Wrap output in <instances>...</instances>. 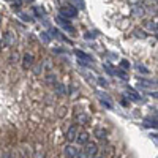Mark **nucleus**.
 Wrapping results in <instances>:
<instances>
[{
  "label": "nucleus",
  "instance_id": "f257e3e1",
  "mask_svg": "<svg viewBox=\"0 0 158 158\" xmlns=\"http://www.w3.org/2000/svg\"><path fill=\"white\" fill-rule=\"evenodd\" d=\"M82 152L85 153L87 158H94L95 155H98V146H97L95 142H85Z\"/></svg>",
  "mask_w": 158,
  "mask_h": 158
},
{
  "label": "nucleus",
  "instance_id": "f03ea898",
  "mask_svg": "<svg viewBox=\"0 0 158 158\" xmlns=\"http://www.w3.org/2000/svg\"><path fill=\"white\" fill-rule=\"evenodd\" d=\"M77 152H79V149L76 146H73V144H68V146L63 149V155L67 156V158H76Z\"/></svg>",
  "mask_w": 158,
  "mask_h": 158
},
{
  "label": "nucleus",
  "instance_id": "7ed1b4c3",
  "mask_svg": "<svg viewBox=\"0 0 158 158\" xmlns=\"http://www.w3.org/2000/svg\"><path fill=\"white\" fill-rule=\"evenodd\" d=\"M74 142H77L79 146H84L85 142H89V133H87V131H77Z\"/></svg>",
  "mask_w": 158,
  "mask_h": 158
},
{
  "label": "nucleus",
  "instance_id": "20e7f679",
  "mask_svg": "<svg viewBox=\"0 0 158 158\" xmlns=\"http://www.w3.org/2000/svg\"><path fill=\"white\" fill-rule=\"evenodd\" d=\"M76 135H77V127L76 125H73V127H70L68 128V131H67V141L68 142H74V139H76Z\"/></svg>",
  "mask_w": 158,
  "mask_h": 158
},
{
  "label": "nucleus",
  "instance_id": "39448f33",
  "mask_svg": "<svg viewBox=\"0 0 158 158\" xmlns=\"http://www.w3.org/2000/svg\"><path fill=\"white\" fill-rule=\"evenodd\" d=\"M74 120L77 122V123H81V125H85L87 123V120H89V117L82 112V111H74Z\"/></svg>",
  "mask_w": 158,
  "mask_h": 158
},
{
  "label": "nucleus",
  "instance_id": "423d86ee",
  "mask_svg": "<svg viewBox=\"0 0 158 158\" xmlns=\"http://www.w3.org/2000/svg\"><path fill=\"white\" fill-rule=\"evenodd\" d=\"M57 21H59V24L62 25V27H63L65 30H68L70 33H73V32H74V27H73V25L68 22V19H67V18H62V16H60Z\"/></svg>",
  "mask_w": 158,
  "mask_h": 158
},
{
  "label": "nucleus",
  "instance_id": "0eeeda50",
  "mask_svg": "<svg viewBox=\"0 0 158 158\" xmlns=\"http://www.w3.org/2000/svg\"><path fill=\"white\" fill-rule=\"evenodd\" d=\"M60 13H62V15H63L65 18H67V19H68V18H74V16L77 15V11H76L74 8H71V6H68V8H67V6L62 8V11H60Z\"/></svg>",
  "mask_w": 158,
  "mask_h": 158
},
{
  "label": "nucleus",
  "instance_id": "6e6552de",
  "mask_svg": "<svg viewBox=\"0 0 158 158\" xmlns=\"http://www.w3.org/2000/svg\"><path fill=\"white\" fill-rule=\"evenodd\" d=\"M32 65H33V56H32V54H25V56H24V62H22V67H24L25 70H29Z\"/></svg>",
  "mask_w": 158,
  "mask_h": 158
},
{
  "label": "nucleus",
  "instance_id": "1a4fd4ad",
  "mask_svg": "<svg viewBox=\"0 0 158 158\" xmlns=\"http://www.w3.org/2000/svg\"><path fill=\"white\" fill-rule=\"evenodd\" d=\"M94 135L97 136V139H106L108 138V131L106 130H104V128H97L95 131H94Z\"/></svg>",
  "mask_w": 158,
  "mask_h": 158
},
{
  "label": "nucleus",
  "instance_id": "9d476101",
  "mask_svg": "<svg viewBox=\"0 0 158 158\" xmlns=\"http://www.w3.org/2000/svg\"><path fill=\"white\" fill-rule=\"evenodd\" d=\"M15 40H16V35L11 33V32H8V33L5 35V44H6V46H11L13 43H15Z\"/></svg>",
  "mask_w": 158,
  "mask_h": 158
},
{
  "label": "nucleus",
  "instance_id": "9b49d317",
  "mask_svg": "<svg viewBox=\"0 0 158 158\" xmlns=\"http://www.w3.org/2000/svg\"><path fill=\"white\" fill-rule=\"evenodd\" d=\"M76 56H77V59H82V62H92V57L87 56L82 51H76Z\"/></svg>",
  "mask_w": 158,
  "mask_h": 158
},
{
  "label": "nucleus",
  "instance_id": "f8f14e48",
  "mask_svg": "<svg viewBox=\"0 0 158 158\" xmlns=\"http://www.w3.org/2000/svg\"><path fill=\"white\" fill-rule=\"evenodd\" d=\"M33 158H44V152H43V150H40V149H36V153H35Z\"/></svg>",
  "mask_w": 158,
  "mask_h": 158
},
{
  "label": "nucleus",
  "instance_id": "ddd939ff",
  "mask_svg": "<svg viewBox=\"0 0 158 158\" xmlns=\"http://www.w3.org/2000/svg\"><path fill=\"white\" fill-rule=\"evenodd\" d=\"M136 68H138L139 71H142L144 74H147V68H146V67H142V65H136Z\"/></svg>",
  "mask_w": 158,
  "mask_h": 158
},
{
  "label": "nucleus",
  "instance_id": "4468645a",
  "mask_svg": "<svg viewBox=\"0 0 158 158\" xmlns=\"http://www.w3.org/2000/svg\"><path fill=\"white\" fill-rule=\"evenodd\" d=\"M135 33H136V36H139V38H146V36H147L146 32H139V30H136Z\"/></svg>",
  "mask_w": 158,
  "mask_h": 158
},
{
  "label": "nucleus",
  "instance_id": "2eb2a0df",
  "mask_svg": "<svg viewBox=\"0 0 158 158\" xmlns=\"http://www.w3.org/2000/svg\"><path fill=\"white\" fill-rule=\"evenodd\" d=\"M98 82H100L103 87H106V85H108V81H106V79H103V77H100V79H98Z\"/></svg>",
  "mask_w": 158,
  "mask_h": 158
},
{
  "label": "nucleus",
  "instance_id": "dca6fc26",
  "mask_svg": "<svg viewBox=\"0 0 158 158\" xmlns=\"http://www.w3.org/2000/svg\"><path fill=\"white\" fill-rule=\"evenodd\" d=\"M120 67H122V68H130V65H128L127 62H122V63H120Z\"/></svg>",
  "mask_w": 158,
  "mask_h": 158
},
{
  "label": "nucleus",
  "instance_id": "f3484780",
  "mask_svg": "<svg viewBox=\"0 0 158 158\" xmlns=\"http://www.w3.org/2000/svg\"><path fill=\"white\" fill-rule=\"evenodd\" d=\"M2 158H13V156H11V155H10V153H5V155H3V156H2Z\"/></svg>",
  "mask_w": 158,
  "mask_h": 158
},
{
  "label": "nucleus",
  "instance_id": "a211bd4d",
  "mask_svg": "<svg viewBox=\"0 0 158 158\" xmlns=\"http://www.w3.org/2000/svg\"><path fill=\"white\" fill-rule=\"evenodd\" d=\"M19 2H32V0H19Z\"/></svg>",
  "mask_w": 158,
  "mask_h": 158
},
{
  "label": "nucleus",
  "instance_id": "6ab92c4d",
  "mask_svg": "<svg viewBox=\"0 0 158 158\" xmlns=\"http://www.w3.org/2000/svg\"><path fill=\"white\" fill-rule=\"evenodd\" d=\"M94 158H104V156H98V155H95V156H94Z\"/></svg>",
  "mask_w": 158,
  "mask_h": 158
},
{
  "label": "nucleus",
  "instance_id": "aec40b11",
  "mask_svg": "<svg viewBox=\"0 0 158 158\" xmlns=\"http://www.w3.org/2000/svg\"><path fill=\"white\" fill-rule=\"evenodd\" d=\"M0 48H2V43H0Z\"/></svg>",
  "mask_w": 158,
  "mask_h": 158
},
{
  "label": "nucleus",
  "instance_id": "412c9836",
  "mask_svg": "<svg viewBox=\"0 0 158 158\" xmlns=\"http://www.w3.org/2000/svg\"><path fill=\"white\" fill-rule=\"evenodd\" d=\"M0 22H2V18H0Z\"/></svg>",
  "mask_w": 158,
  "mask_h": 158
}]
</instances>
